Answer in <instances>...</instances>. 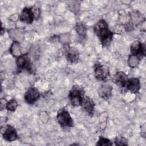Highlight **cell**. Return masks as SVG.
<instances>
[{
    "label": "cell",
    "mask_w": 146,
    "mask_h": 146,
    "mask_svg": "<svg viewBox=\"0 0 146 146\" xmlns=\"http://www.w3.org/2000/svg\"><path fill=\"white\" fill-rule=\"evenodd\" d=\"M94 30L99 38L102 45L103 47H108L112 40L113 33L108 29L106 21L104 19L99 20L95 25Z\"/></svg>",
    "instance_id": "1"
},
{
    "label": "cell",
    "mask_w": 146,
    "mask_h": 146,
    "mask_svg": "<svg viewBox=\"0 0 146 146\" xmlns=\"http://www.w3.org/2000/svg\"><path fill=\"white\" fill-rule=\"evenodd\" d=\"M84 90L82 87L74 85L69 92L68 98L71 104L75 107L82 106L84 99Z\"/></svg>",
    "instance_id": "2"
},
{
    "label": "cell",
    "mask_w": 146,
    "mask_h": 146,
    "mask_svg": "<svg viewBox=\"0 0 146 146\" xmlns=\"http://www.w3.org/2000/svg\"><path fill=\"white\" fill-rule=\"evenodd\" d=\"M56 119L58 123L62 127H71L74 125V121L69 112L64 108L58 111Z\"/></svg>",
    "instance_id": "3"
},
{
    "label": "cell",
    "mask_w": 146,
    "mask_h": 146,
    "mask_svg": "<svg viewBox=\"0 0 146 146\" xmlns=\"http://www.w3.org/2000/svg\"><path fill=\"white\" fill-rule=\"evenodd\" d=\"M95 76L96 79L102 82H106L110 76L109 68L105 65L96 64L94 69Z\"/></svg>",
    "instance_id": "4"
},
{
    "label": "cell",
    "mask_w": 146,
    "mask_h": 146,
    "mask_svg": "<svg viewBox=\"0 0 146 146\" xmlns=\"http://www.w3.org/2000/svg\"><path fill=\"white\" fill-rule=\"evenodd\" d=\"M16 64L19 68L26 70V71L31 72L32 70V64L31 60L27 54H22L17 57L16 59Z\"/></svg>",
    "instance_id": "5"
},
{
    "label": "cell",
    "mask_w": 146,
    "mask_h": 146,
    "mask_svg": "<svg viewBox=\"0 0 146 146\" xmlns=\"http://www.w3.org/2000/svg\"><path fill=\"white\" fill-rule=\"evenodd\" d=\"M40 97V93L38 90L34 87L29 88L25 94V100L29 104H34Z\"/></svg>",
    "instance_id": "6"
},
{
    "label": "cell",
    "mask_w": 146,
    "mask_h": 146,
    "mask_svg": "<svg viewBox=\"0 0 146 146\" xmlns=\"http://www.w3.org/2000/svg\"><path fill=\"white\" fill-rule=\"evenodd\" d=\"M35 19L32 7H25L21 11L19 19L21 22L27 24H31Z\"/></svg>",
    "instance_id": "7"
},
{
    "label": "cell",
    "mask_w": 146,
    "mask_h": 146,
    "mask_svg": "<svg viewBox=\"0 0 146 146\" xmlns=\"http://www.w3.org/2000/svg\"><path fill=\"white\" fill-rule=\"evenodd\" d=\"M5 140L7 142H12L16 140L18 138L17 130L10 125H7L2 134Z\"/></svg>",
    "instance_id": "8"
},
{
    "label": "cell",
    "mask_w": 146,
    "mask_h": 146,
    "mask_svg": "<svg viewBox=\"0 0 146 146\" xmlns=\"http://www.w3.org/2000/svg\"><path fill=\"white\" fill-rule=\"evenodd\" d=\"M145 47L140 41H135L131 46V54L143 58L145 55Z\"/></svg>",
    "instance_id": "9"
},
{
    "label": "cell",
    "mask_w": 146,
    "mask_h": 146,
    "mask_svg": "<svg viewBox=\"0 0 146 146\" xmlns=\"http://www.w3.org/2000/svg\"><path fill=\"white\" fill-rule=\"evenodd\" d=\"M128 79V76L125 72L123 71H119L113 75L112 78V82L117 86L121 88H124L125 87Z\"/></svg>",
    "instance_id": "10"
},
{
    "label": "cell",
    "mask_w": 146,
    "mask_h": 146,
    "mask_svg": "<svg viewBox=\"0 0 146 146\" xmlns=\"http://www.w3.org/2000/svg\"><path fill=\"white\" fill-rule=\"evenodd\" d=\"M127 90L132 93L136 94L140 90V82L138 78H132L128 79L125 85Z\"/></svg>",
    "instance_id": "11"
},
{
    "label": "cell",
    "mask_w": 146,
    "mask_h": 146,
    "mask_svg": "<svg viewBox=\"0 0 146 146\" xmlns=\"http://www.w3.org/2000/svg\"><path fill=\"white\" fill-rule=\"evenodd\" d=\"M83 110L90 116H92L94 114L95 104L92 98L89 96H86L84 98L82 104Z\"/></svg>",
    "instance_id": "12"
},
{
    "label": "cell",
    "mask_w": 146,
    "mask_h": 146,
    "mask_svg": "<svg viewBox=\"0 0 146 146\" xmlns=\"http://www.w3.org/2000/svg\"><path fill=\"white\" fill-rule=\"evenodd\" d=\"M66 56L69 62L71 63H76L79 58V51L75 47H68L66 49Z\"/></svg>",
    "instance_id": "13"
},
{
    "label": "cell",
    "mask_w": 146,
    "mask_h": 146,
    "mask_svg": "<svg viewBox=\"0 0 146 146\" xmlns=\"http://www.w3.org/2000/svg\"><path fill=\"white\" fill-rule=\"evenodd\" d=\"M112 87L109 84H103L101 86L98 90L99 96L104 99H107L112 94Z\"/></svg>",
    "instance_id": "14"
},
{
    "label": "cell",
    "mask_w": 146,
    "mask_h": 146,
    "mask_svg": "<svg viewBox=\"0 0 146 146\" xmlns=\"http://www.w3.org/2000/svg\"><path fill=\"white\" fill-rule=\"evenodd\" d=\"M75 29L76 32L82 39L86 38L87 36V28L82 22L76 23Z\"/></svg>",
    "instance_id": "15"
},
{
    "label": "cell",
    "mask_w": 146,
    "mask_h": 146,
    "mask_svg": "<svg viewBox=\"0 0 146 146\" xmlns=\"http://www.w3.org/2000/svg\"><path fill=\"white\" fill-rule=\"evenodd\" d=\"M10 52L11 54L15 57H18L19 56L22 55L21 51V46L18 41L17 40L13 41L10 48Z\"/></svg>",
    "instance_id": "16"
},
{
    "label": "cell",
    "mask_w": 146,
    "mask_h": 146,
    "mask_svg": "<svg viewBox=\"0 0 146 146\" xmlns=\"http://www.w3.org/2000/svg\"><path fill=\"white\" fill-rule=\"evenodd\" d=\"M141 60V58H140V57L136 55L130 54L129 55L127 62L129 67L133 68L136 67L139 64Z\"/></svg>",
    "instance_id": "17"
},
{
    "label": "cell",
    "mask_w": 146,
    "mask_h": 146,
    "mask_svg": "<svg viewBox=\"0 0 146 146\" xmlns=\"http://www.w3.org/2000/svg\"><path fill=\"white\" fill-rule=\"evenodd\" d=\"M17 106L18 103L17 101L15 99H11L7 102L6 106V109L9 111L13 112L16 110Z\"/></svg>",
    "instance_id": "18"
},
{
    "label": "cell",
    "mask_w": 146,
    "mask_h": 146,
    "mask_svg": "<svg viewBox=\"0 0 146 146\" xmlns=\"http://www.w3.org/2000/svg\"><path fill=\"white\" fill-rule=\"evenodd\" d=\"M96 145H103V146H105V145L110 146V145H112V144L110 139L104 137L103 136H100Z\"/></svg>",
    "instance_id": "19"
},
{
    "label": "cell",
    "mask_w": 146,
    "mask_h": 146,
    "mask_svg": "<svg viewBox=\"0 0 146 146\" xmlns=\"http://www.w3.org/2000/svg\"><path fill=\"white\" fill-rule=\"evenodd\" d=\"M115 144L116 145H127L128 141L124 137L119 136L115 139Z\"/></svg>",
    "instance_id": "20"
},
{
    "label": "cell",
    "mask_w": 146,
    "mask_h": 146,
    "mask_svg": "<svg viewBox=\"0 0 146 146\" xmlns=\"http://www.w3.org/2000/svg\"><path fill=\"white\" fill-rule=\"evenodd\" d=\"M79 6L78 2H72L71 3L68 5V8L72 12L76 13L79 10Z\"/></svg>",
    "instance_id": "21"
},
{
    "label": "cell",
    "mask_w": 146,
    "mask_h": 146,
    "mask_svg": "<svg viewBox=\"0 0 146 146\" xmlns=\"http://www.w3.org/2000/svg\"><path fill=\"white\" fill-rule=\"evenodd\" d=\"M7 103V102L4 98L1 99V100H0V107H1V110H3V109H5V108H6V106Z\"/></svg>",
    "instance_id": "22"
}]
</instances>
